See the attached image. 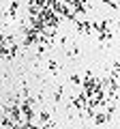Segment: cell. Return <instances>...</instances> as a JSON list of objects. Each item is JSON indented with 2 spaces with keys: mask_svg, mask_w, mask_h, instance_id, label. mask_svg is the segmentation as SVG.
Here are the masks:
<instances>
[{
  "mask_svg": "<svg viewBox=\"0 0 120 129\" xmlns=\"http://www.w3.org/2000/svg\"><path fill=\"white\" fill-rule=\"evenodd\" d=\"M17 9H19V2L17 0H11V7H9V11H7V19H15Z\"/></svg>",
  "mask_w": 120,
  "mask_h": 129,
  "instance_id": "cell-1",
  "label": "cell"
},
{
  "mask_svg": "<svg viewBox=\"0 0 120 129\" xmlns=\"http://www.w3.org/2000/svg\"><path fill=\"white\" fill-rule=\"evenodd\" d=\"M71 82H73V84H77V86H82V78H79L77 73H75V75H71Z\"/></svg>",
  "mask_w": 120,
  "mask_h": 129,
  "instance_id": "cell-3",
  "label": "cell"
},
{
  "mask_svg": "<svg viewBox=\"0 0 120 129\" xmlns=\"http://www.w3.org/2000/svg\"><path fill=\"white\" fill-rule=\"evenodd\" d=\"M47 67H49L51 73H56V71H58V62H56V60H49V62H47Z\"/></svg>",
  "mask_w": 120,
  "mask_h": 129,
  "instance_id": "cell-2",
  "label": "cell"
}]
</instances>
